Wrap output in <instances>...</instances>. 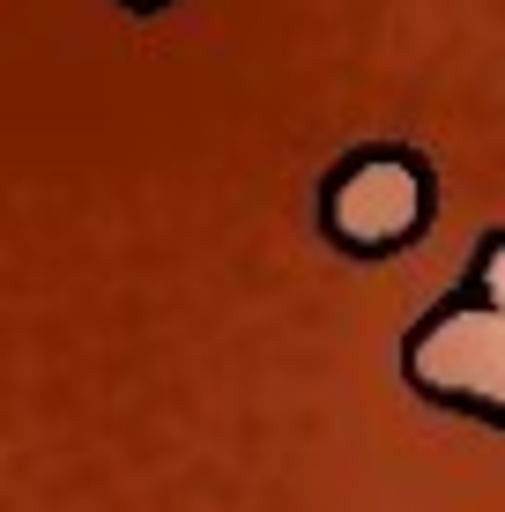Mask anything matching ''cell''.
Segmentation results:
<instances>
[{"label": "cell", "mask_w": 505, "mask_h": 512, "mask_svg": "<svg viewBox=\"0 0 505 512\" xmlns=\"http://www.w3.org/2000/svg\"><path fill=\"white\" fill-rule=\"evenodd\" d=\"M402 379L416 401L505 438V231L461 260V282L424 320H409Z\"/></svg>", "instance_id": "obj_1"}, {"label": "cell", "mask_w": 505, "mask_h": 512, "mask_svg": "<svg viewBox=\"0 0 505 512\" xmlns=\"http://www.w3.org/2000/svg\"><path fill=\"white\" fill-rule=\"evenodd\" d=\"M320 238L357 268H387V260L416 253L439 223V171L409 141H364V149L327 164L320 193H312Z\"/></svg>", "instance_id": "obj_2"}, {"label": "cell", "mask_w": 505, "mask_h": 512, "mask_svg": "<svg viewBox=\"0 0 505 512\" xmlns=\"http://www.w3.org/2000/svg\"><path fill=\"white\" fill-rule=\"evenodd\" d=\"M119 8H127V15H164L171 0H119Z\"/></svg>", "instance_id": "obj_3"}]
</instances>
